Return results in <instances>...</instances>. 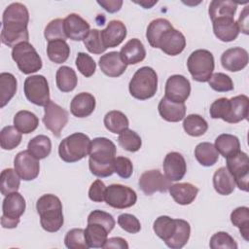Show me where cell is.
<instances>
[{
  "label": "cell",
  "instance_id": "1",
  "mask_svg": "<svg viewBox=\"0 0 249 249\" xmlns=\"http://www.w3.org/2000/svg\"><path fill=\"white\" fill-rule=\"evenodd\" d=\"M29 13L25 5L16 2L10 4L3 13L1 41L4 45L14 48L22 42H28L27 25Z\"/></svg>",
  "mask_w": 249,
  "mask_h": 249
},
{
  "label": "cell",
  "instance_id": "2",
  "mask_svg": "<svg viewBox=\"0 0 249 249\" xmlns=\"http://www.w3.org/2000/svg\"><path fill=\"white\" fill-rule=\"evenodd\" d=\"M116 152V145L106 137H96L91 140L89 153L90 172L99 178L111 176L114 173Z\"/></svg>",
  "mask_w": 249,
  "mask_h": 249
},
{
  "label": "cell",
  "instance_id": "3",
  "mask_svg": "<svg viewBox=\"0 0 249 249\" xmlns=\"http://www.w3.org/2000/svg\"><path fill=\"white\" fill-rule=\"evenodd\" d=\"M36 210L40 216V224L43 230L55 232L63 225L62 203L60 199L52 194H46L39 197L36 202Z\"/></svg>",
  "mask_w": 249,
  "mask_h": 249
},
{
  "label": "cell",
  "instance_id": "4",
  "mask_svg": "<svg viewBox=\"0 0 249 249\" xmlns=\"http://www.w3.org/2000/svg\"><path fill=\"white\" fill-rule=\"evenodd\" d=\"M129 93L139 100H146L153 97L158 89V75L149 66L139 68L132 76L128 84Z\"/></svg>",
  "mask_w": 249,
  "mask_h": 249
},
{
  "label": "cell",
  "instance_id": "5",
  "mask_svg": "<svg viewBox=\"0 0 249 249\" xmlns=\"http://www.w3.org/2000/svg\"><path fill=\"white\" fill-rule=\"evenodd\" d=\"M91 140L82 132H75L65 137L58 146V155L65 162H76L89 153Z\"/></svg>",
  "mask_w": 249,
  "mask_h": 249
},
{
  "label": "cell",
  "instance_id": "6",
  "mask_svg": "<svg viewBox=\"0 0 249 249\" xmlns=\"http://www.w3.org/2000/svg\"><path fill=\"white\" fill-rule=\"evenodd\" d=\"M214 56L207 50L194 51L188 57L187 67L193 79L197 82H208L214 70Z\"/></svg>",
  "mask_w": 249,
  "mask_h": 249
},
{
  "label": "cell",
  "instance_id": "7",
  "mask_svg": "<svg viewBox=\"0 0 249 249\" xmlns=\"http://www.w3.org/2000/svg\"><path fill=\"white\" fill-rule=\"evenodd\" d=\"M12 58L23 74H32L42 68V59L35 48L28 42H22L12 50Z\"/></svg>",
  "mask_w": 249,
  "mask_h": 249
},
{
  "label": "cell",
  "instance_id": "8",
  "mask_svg": "<svg viewBox=\"0 0 249 249\" xmlns=\"http://www.w3.org/2000/svg\"><path fill=\"white\" fill-rule=\"evenodd\" d=\"M25 199L18 192L5 196L2 203L1 225L4 229H15L19 223L20 216L25 211Z\"/></svg>",
  "mask_w": 249,
  "mask_h": 249
},
{
  "label": "cell",
  "instance_id": "9",
  "mask_svg": "<svg viewBox=\"0 0 249 249\" xmlns=\"http://www.w3.org/2000/svg\"><path fill=\"white\" fill-rule=\"evenodd\" d=\"M25 97L38 106H46L50 101V89L47 79L43 75H32L25 79L23 85Z\"/></svg>",
  "mask_w": 249,
  "mask_h": 249
},
{
  "label": "cell",
  "instance_id": "10",
  "mask_svg": "<svg viewBox=\"0 0 249 249\" xmlns=\"http://www.w3.org/2000/svg\"><path fill=\"white\" fill-rule=\"evenodd\" d=\"M227 168L234 178L235 185L242 191L248 192L249 159L248 155L241 150L226 158Z\"/></svg>",
  "mask_w": 249,
  "mask_h": 249
},
{
  "label": "cell",
  "instance_id": "11",
  "mask_svg": "<svg viewBox=\"0 0 249 249\" xmlns=\"http://www.w3.org/2000/svg\"><path fill=\"white\" fill-rule=\"evenodd\" d=\"M106 203L116 209H124L133 206L137 201V195L131 188L122 184H112L106 189Z\"/></svg>",
  "mask_w": 249,
  "mask_h": 249
},
{
  "label": "cell",
  "instance_id": "12",
  "mask_svg": "<svg viewBox=\"0 0 249 249\" xmlns=\"http://www.w3.org/2000/svg\"><path fill=\"white\" fill-rule=\"evenodd\" d=\"M44 112L43 123L46 128L55 137H59L68 123V112L52 100L45 106Z\"/></svg>",
  "mask_w": 249,
  "mask_h": 249
},
{
  "label": "cell",
  "instance_id": "13",
  "mask_svg": "<svg viewBox=\"0 0 249 249\" xmlns=\"http://www.w3.org/2000/svg\"><path fill=\"white\" fill-rule=\"evenodd\" d=\"M138 185L145 195L151 196L156 192H167L171 186V181L159 169H151L140 175Z\"/></svg>",
  "mask_w": 249,
  "mask_h": 249
},
{
  "label": "cell",
  "instance_id": "14",
  "mask_svg": "<svg viewBox=\"0 0 249 249\" xmlns=\"http://www.w3.org/2000/svg\"><path fill=\"white\" fill-rule=\"evenodd\" d=\"M14 166L20 179L24 181L34 180L40 172L39 160L28 150L17 154L14 160Z\"/></svg>",
  "mask_w": 249,
  "mask_h": 249
},
{
  "label": "cell",
  "instance_id": "15",
  "mask_svg": "<svg viewBox=\"0 0 249 249\" xmlns=\"http://www.w3.org/2000/svg\"><path fill=\"white\" fill-rule=\"evenodd\" d=\"M186 47V38L182 32L171 27L166 29L160 36L157 47L168 55H177L181 53Z\"/></svg>",
  "mask_w": 249,
  "mask_h": 249
},
{
  "label": "cell",
  "instance_id": "16",
  "mask_svg": "<svg viewBox=\"0 0 249 249\" xmlns=\"http://www.w3.org/2000/svg\"><path fill=\"white\" fill-rule=\"evenodd\" d=\"M191 93L190 81L183 75L170 76L165 83V97L177 103H185Z\"/></svg>",
  "mask_w": 249,
  "mask_h": 249
},
{
  "label": "cell",
  "instance_id": "17",
  "mask_svg": "<svg viewBox=\"0 0 249 249\" xmlns=\"http://www.w3.org/2000/svg\"><path fill=\"white\" fill-rule=\"evenodd\" d=\"M248 53L241 47L228 49L221 55L222 66L231 72H237L244 69L248 64Z\"/></svg>",
  "mask_w": 249,
  "mask_h": 249
},
{
  "label": "cell",
  "instance_id": "18",
  "mask_svg": "<svg viewBox=\"0 0 249 249\" xmlns=\"http://www.w3.org/2000/svg\"><path fill=\"white\" fill-rule=\"evenodd\" d=\"M164 175L172 181H180L186 174L187 163L184 157L178 152L168 153L162 163Z\"/></svg>",
  "mask_w": 249,
  "mask_h": 249
},
{
  "label": "cell",
  "instance_id": "19",
  "mask_svg": "<svg viewBox=\"0 0 249 249\" xmlns=\"http://www.w3.org/2000/svg\"><path fill=\"white\" fill-rule=\"evenodd\" d=\"M63 25L67 38L73 41H84L90 31L89 22L77 14H69L63 19Z\"/></svg>",
  "mask_w": 249,
  "mask_h": 249
},
{
  "label": "cell",
  "instance_id": "20",
  "mask_svg": "<svg viewBox=\"0 0 249 249\" xmlns=\"http://www.w3.org/2000/svg\"><path fill=\"white\" fill-rule=\"evenodd\" d=\"M100 70L108 77L117 78L123 75L126 69V64L121 57L119 52H109L99 58Z\"/></svg>",
  "mask_w": 249,
  "mask_h": 249
},
{
  "label": "cell",
  "instance_id": "21",
  "mask_svg": "<svg viewBox=\"0 0 249 249\" xmlns=\"http://www.w3.org/2000/svg\"><path fill=\"white\" fill-rule=\"evenodd\" d=\"M126 36L124 23L118 19L110 20L105 29L101 30V37L106 49L119 46Z\"/></svg>",
  "mask_w": 249,
  "mask_h": 249
},
{
  "label": "cell",
  "instance_id": "22",
  "mask_svg": "<svg viewBox=\"0 0 249 249\" xmlns=\"http://www.w3.org/2000/svg\"><path fill=\"white\" fill-rule=\"evenodd\" d=\"M213 32L222 42H231L239 34V28L233 18H220L212 21Z\"/></svg>",
  "mask_w": 249,
  "mask_h": 249
},
{
  "label": "cell",
  "instance_id": "23",
  "mask_svg": "<svg viewBox=\"0 0 249 249\" xmlns=\"http://www.w3.org/2000/svg\"><path fill=\"white\" fill-rule=\"evenodd\" d=\"M95 104V97L91 93L80 92L71 100L70 111L77 118H86L94 111Z\"/></svg>",
  "mask_w": 249,
  "mask_h": 249
},
{
  "label": "cell",
  "instance_id": "24",
  "mask_svg": "<svg viewBox=\"0 0 249 249\" xmlns=\"http://www.w3.org/2000/svg\"><path fill=\"white\" fill-rule=\"evenodd\" d=\"M158 110L163 120L171 123L180 122L186 117L185 103L173 102L165 96H163L159 102Z\"/></svg>",
  "mask_w": 249,
  "mask_h": 249
},
{
  "label": "cell",
  "instance_id": "25",
  "mask_svg": "<svg viewBox=\"0 0 249 249\" xmlns=\"http://www.w3.org/2000/svg\"><path fill=\"white\" fill-rule=\"evenodd\" d=\"M120 54L126 65H132L144 60L146 56V50L139 39L133 38L124 44L121 49Z\"/></svg>",
  "mask_w": 249,
  "mask_h": 249
},
{
  "label": "cell",
  "instance_id": "26",
  "mask_svg": "<svg viewBox=\"0 0 249 249\" xmlns=\"http://www.w3.org/2000/svg\"><path fill=\"white\" fill-rule=\"evenodd\" d=\"M249 98L244 94L236 95L230 99V111L225 120L229 124H236L248 117Z\"/></svg>",
  "mask_w": 249,
  "mask_h": 249
},
{
  "label": "cell",
  "instance_id": "27",
  "mask_svg": "<svg viewBox=\"0 0 249 249\" xmlns=\"http://www.w3.org/2000/svg\"><path fill=\"white\" fill-rule=\"evenodd\" d=\"M169 194L177 202L181 205L191 204L196 197L198 189L191 183H176L170 186Z\"/></svg>",
  "mask_w": 249,
  "mask_h": 249
},
{
  "label": "cell",
  "instance_id": "28",
  "mask_svg": "<svg viewBox=\"0 0 249 249\" xmlns=\"http://www.w3.org/2000/svg\"><path fill=\"white\" fill-rule=\"evenodd\" d=\"M213 186L219 195L229 196L234 191L236 185L231 173L226 166H222L213 175Z\"/></svg>",
  "mask_w": 249,
  "mask_h": 249
},
{
  "label": "cell",
  "instance_id": "29",
  "mask_svg": "<svg viewBox=\"0 0 249 249\" xmlns=\"http://www.w3.org/2000/svg\"><path fill=\"white\" fill-rule=\"evenodd\" d=\"M108 231L99 224H88L85 229V238L89 248H103L108 238Z\"/></svg>",
  "mask_w": 249,
  "mask_h": 249
},
{
  "label": "cell",
  "instance_id": "30",
  "mask_svg": "<svg viewBox=\"0 0 249 249\" xmlns=\"http://www.w3.org/2000/svg\"><path fill=\"white\" fill-rule=\"evenodd\" d=\"M237 9V3L233 1L213 0L209 4L208 14L213 21L220 18H233Z\"/></svg>",
  "mask_w": 249,
  "mask_h": 249
},
{
  "label": "cell",
  "instance_id": "31",
  "mask_svg": "<svg viewBox=\"0 0 249 249\" xmlns=\"http://www.w3.org/2000/svg\"><path fill=\"white\" fill-rule=\"evenodd\" d=\"M39 125L38 117L27 110L18 111L14 117V126L21 133L33 132Z\"/></svg>",
  "mask_w": 249,
  "mask_h": 249
},
{
  "label": "cell",
  "instance_id": "32",
  "mask_svg": "<svg viewBox=\"0 0 249 249\" xmlns=\"http://www.w3.org/2000/svg\"><path fill=\"white\" fill-rule=\"evenodd\" d=\"M18 82L16 77L7 72L0 74V107H5L17 92Z\"/></svg>",
  "mask_w": 249,
  "mask_h": 249
},
{
  "label": "cell",
  "instance_id": "33",
  "mask_svg": "<svg viewBox=\"0 0 249 249\" xmlns=\"http://www.w3.org/2000/svg\"><path fill=\"white\" fill-rule=\"evenodd\" d=\"M195 157L202 166H212L219 160V153L209 142H201L195 149Z\"/></svg>",
  "mask_w": 249,
  "mask_h": 249
},
{
  "label": "cell",
  "instance_id": "34",
  "mask_svg": "<svg viewBox=\"0 0 249 249\" xmlns=\"http://www.w3.org/2000/svg\"><path fill=\"white\" fill-rule=\"evenodd\" d=\"M177 229L176 219H172L169 216H160L158 217L153 225V230L155 233L165 242H167L175 233Z\"/></svg>",
  "mask_w": 249,
  "mask_h": 249
},
{
  "label": "cell",
  "instance_id": "35",
  "mask_svg": "<svg viewBox=\"0 0 249 249\" xmlns=\"http://www.w3.org/2000/svg\"><path fill=\"white\" fill-rule=\"evenodd\" d=\"M55 82L58 89L62 92L72 91L78 83L76 72L69 66H61L55 74Z\"/></svg>",
  "mask_w": 249,
  "mask_h": 249
},
{
  "label": "cell",
  "instance_id": "36",
  "mask_svg": "<svg viewBox=\"0 0 249 249\" xmlns=\"http://www.w3.org/2000/svg\"><path fill=\"white\" fill-rule=\"evenodd\" d=\"M104 125L112 133L120 134L124 129L128 128L129 122L127 117L121 111L112 110L104 116Z\"/></svg>",
  "mask_w": 249,
  "mask_h": 249
},
{
  "label": "cell",
  "instance_id": "37",
  "mask_svg": "<svg viewBox=\"0 0 249 249\" xmlns=\"http://www.w3.org/2000/svg\"><path fill=\"white\" fill-rule=\"evenodd\" d=\"M47 54L54 63L65 62L70 54V47L64 40L50 41L47 45Z\"/></svg>",
  "mask_w": 249,
  "mask_h": 249
},
{
  "label": "cell",
  "instance_id": "38",
  "mask_svg": "<svg viewBox=\"0 0 249 249\" xmlns=\"http://www.w3.org/2000/svg\"><path fill=\"white\" fill-rule=\"evenodd\" d=\"M183 120V128L190 136H201L208 129V124L205 119L197 114H190Z\"/></svg>",
  "mask_w": 249,
  "mask_h": 249
},
{
  "label": "cell",
  "instance_id": "39",
  "mask_svg": "<svg viewBox=\"0 0 249 249\" xmlns=\"http://www.w3.org/2000/svg\"><path fill=\"white\" fill-rule=\"evenodd\" d=\"M214 146L218 153L221 154L225 159L240 150L239 139L235 135L229 133L220 134L216 138Z\"/></svg>",
  "mask_w": 249,
  "mask_h": 249
},
{
  "label": "cell",
  "instance_id": "40",
  "mask_svg": "<svg viewBox=\"0 0 249 249\" xmlns=\"http://www.w3.org/2000/svg\"><path fill=\"white\" fill-rule=\"evenodd\" d=\"M177 229L174 235L167 241L165 244L171 249H180L184 247L191 234V227L190 224L183 219H176Z\"/></svg>",
  "mask_w": 249,
  "mask_h": 249
},
{
  "label": "cell",
  "instance_id": "41",
  "mask_svg": "<svg viewBox=\"0 0 249 249\" xmlns=\"http://www.w3.org/2000/svg\"><path fill=\"white\" fill-rule=\"evenodd\" d=\"M27 150L38 160L47 158L52 151L51 139L43 134L33 137L27 145Z\"/></svg>",
  "mask_w": 249,
  "mask_h": 249
},
{
  "label": "cell",
  "instance_id": "42",
  "mask_svg": "<svg viewBox=\"0 0 249 249\" xmlns=\"http://www.w3.org/2000/svg\"><path fill=\"white\" fill-rule=\"evenodd\" d=\"M0 190L3 196L18 192L20 185V177L13 168H6L1 172Z\"/></svg>",
  "mask_w": 249,
  "mask_h": 249
},
{
  "label": "cell",
  "instance_id": "43",
  "mask_svg": "<svg viewBox=\"0 0 249 249\" xmlns=\"http://www.w3.org/2000/svg\"><path fill=\"white\" fill-rule=\"evenodd\" d=\"M231 222L233 226L239 229L242 237L249 240V208L246 206H240L235 208L231 213Z\"/></svg>",
  "mask_w": 249,
  "mask_h": 249
},
{
  "label": "cell",
  "instance_id": "44",
  "mask_svg": "<svg viewBox=\"0 0 249 249\" xmlns=\"http://www.w3.org/2000/svg\"><path fill=\"white\" fill-rule=\"evenodd\" d=\"M171 27H173L172 24L169 22V20H167L165 18H156V19L152 20L149 23V25L147 27V31H146V38H147L150 46L153 48H156L157 42H158L160 36L161 35V33Z\"/></svg>",
  "mask_w": 249,
  "mask_h": 249
},
{
  "label": "cell",
  "instance_id": "45",
  "mask_svg": "<svg viewBox=\"0 0 249 249\" xmlns=\"http://www.w3.org/2000/svg\"><path fill=\"white\" fill-rule=\"evenodd\" d=\"M21 142V132L15 126H4L0 132V145L3 150H13Z\"/></svg>",
  "mask_w": 249,
  "mask_h": 249
},
{
  "label": "cell",
  "instance_id": "46",
  "mask_svg": "<svg viewBox=\"0 0 249 249\" xmlns=\"http://www.w3.org/2000/svg\"><path fill=\"white\" fill-rule=\"evenodd\" d=\"M120 146L128 152H137L142 146L141 137L132 129L126 128L118 137Z\"/></svg>",
  "mask_w": 249,
  "mask_h": 249
},
{
  "label": "cell",
  "instance_id": "47",
  "mask_svg": "<svg viewBox=\"0 0 249 249\" xmlns=\"http://www.w3.org/2000/svg\"><path fill=\"white\" fill-rule=\"evenodd\" d=\"M64 244L69 249H88L85 238V230L72 229L67 231L64 237Z\"/></svg>",
  "mask_w": 249,
  "mask_h": 249
},
{
  "label": "cell",
  "instance_id": "48",
  "mask_svg": "<svg viewBox=\"0 0 249 249\" xmlns=\"http://www.w3.org/2000/svg\"><path fill=\"white\" fill-rule=\"evenodd\" d=\"M84 44L87 50L94 54H100L107 50L102 41L101 31L98 29H91L84 39Z\"/></svg>",
  "mask_w": 249,
  "mask_h": 249
},
{
  "label": "cell",
  "instance_id": "49",
  "mask_svg": "<svg viewBox=\"0 0 249 249\" xmlns=\"http://www.w3.org/2000/svg\"><path fill=\"white\" fill-rule=\"evenodd\" d=\"M45 38L50 41L54 40H66L67 36L64 31V25H63V19L61 18H55L51 20L44 31Z\"/></svg>",
  "mask_w": 249,
  "mask_h": 249
},
{
  "label": "cell",
  "instance_id": "50",
  "mask_svg": "<svg viewBox=\"0 0 249 249\" xmlns=\"http://www.w3.org/2000/svg\"><path fill=\"white\" fill-rule=\"evenodd\" d=\"M208 84L210 88L218 92H226L233 89L234 86L231 77L225 73H214L210 77Z\"/></svg>",
  "mask_w": 249,
  "mask_h": 249
},
{
  "label": "cell",
  "instance_id": "51",
  "mask_svg": "<svg viewBox=\"0 0 249 249\" xmlns=\"http://www.w3.org/2000/svg\"><path fill=\"white\" fill-rule=\"evenodd\" d=\"M212 249H237L235 240L226 231H218L214 233L209 242Z\"/></svg>",
  "mask_w": 249,
  "mask_h": 249
},
{
  "label": "cell",
  "instance_id": "52",
  "mask_svg": "<svg viewBox=\"0 0 249 249\" xmlns=\"http://www.w3.org/2000/svg\"><path fill=\"white\" fill-rule=\"evenodd\" d=\"M76 66L79 72L86 78L91 77L96 70V63L93 58L89 54L82 52L77 54Z\"/></svg>",
  "mask_w": 249,
  "mask_h": 249
},
{
  "label": "cell",
  "instance_id": "53",
  "mask_svg": "<svg viewBox=\"0 0 249 249\" xmlns=\"http://www.w3.org/2000/svg\"><path fill=\"white\" fill-rule=\"evenodd\" d=\"M95 223L103 226L108 232H110L115 227V219L113 216L102 210H93L88 216V224Z\"/></svg>",
  "mask_w": 249,
  "mask_h": 249
},
{
  "label": "cell",
  "instance_id": "54",
  "mask_svg": "<svg viewBox=\"0 0 249 249\" xmlns=\"http://www.w3.org/2000/svg\"><path fill=\"white\" fill-rule=\"evenodd\" d=\"M230 111V99L227 97H221L215 100L209 109L210 117L212 119H222L226 120Z\"/></svg>",
  "mask_w": 249,
  "mask_h": 249
},
{
  "label": "cell",
  "instance_id": "55",
  "mask_svg": "<svg viewBox=\"0 0 249 249\" xmlns=\"http://www.w3.org/2000/svg\"><path fill=\"white\" fill-rule=\"evenodd\" d=\"M119 226L129 233H137L141 230V225L139 220L132 214L124 213L118 217Z\"/></svg>",
  "mask_w": 249,
  "mask_h": 249
},
{
  "label": "cell",
  "instance_id": "56",
  "mask_svg": "<svg viewBox=\"0 0 249 249\" xmlns=\"http://www.w3.org/2000/svg\"><path fill=\"white\" fill-rule=\"evenodd\" d=\"M114 172H116L121 178L128 179L133 172L131 160L125 157H116L114 160Z\"/></svg>",
  "mask_w": 249,
  "mask_h": 249
},
{
  "label": "cell",
  "instance_id": "57",
  "mask_svg": "<svg viewBox=\"0 0 249 249\" xmlns=\"http://www.w3.org/2000/svg\"><path fill=\"white\" fill-rule=\"evenodd\" d=\"M107 187L100 179L95 180L89 187V197L90 200L94 202H102L105 200Z\"/></svg>",
  "mask_w": 249,
  "mask_h": 249
},
{
  "label": "cell",
  "instance_id": "58",
  "mask_svg": "<svg viewBox=\"0 0 249 249\" xmlns=\"http://www.w3.org/2000/svg\"><path fill=\"white\" fill-rule=\"evenodd\" d=\"M104 249H110V248H119V249H128V244L126 240L123 237H110L107 238L104 246Z\"/></svg>",
  "mask_w": 249,
  "mask_h": 249
},
{
  "label": "cell",
  "instance_id": "59",
  "mask_svg": "<svg viewBox=\"0 0 249 249\" xmlns=\"http://www.w3.org/2000/svg\"><path fill=\"white\" fill-rule=\"evenodd\" d=\"M97 4L100 5L105 11L109 13L119 12L122 8L123 1L122 0H107V1H97Z\"/></svg>",
  "mask_w": 249,
  "mask_h": 249
},
{
  "label": "cell",
  "instance_id": "60",
  "mask_svg": "<svg viewBox=\"0 0 249 249\" xmlns=\"http://www.w3.org/2000/svg\"><path fill=\"white\" fill-rule=\"evenodd\" d=\"M248 7H245L243 12L240 14L239 18L237 20V25L239 28V32H243L245 34H248Z\"/></svg>",
  "mask_w": 249,
  "mask_h": 249
},
{
  "label": "cell",
  "instance_id": "61",
  "mask_svg": "<svg viewBox=\"0 0 249 249\" xmlns=\"http://www.w3.org/2000/svg\"><path fill=\"white\" fill-rule=\"evenodd\" d=\"M157 0L156 1H140V2H135V3H137V4H139L140 6H142L143 8H145V9H150V8H152L155 4H157Z\"/></svg>",
  "mask_w": 249,
  "mask_h": 249
}]
</instances>
